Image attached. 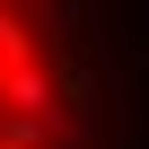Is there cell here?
I'll return each mask as SVG.
<instances>
[{"instance_id": "obj_1", "label": "cell", "mask_w": 149, "mask_h": 149, "mask_svg": "<svg viewBox=\"0 0 149 149\" xmlns=\"http://www.w3.org/2000/svg\"><path fill=\"white\" fill-rule=\"evenodd\" d=\"M0 149H70V105L26 35V18L0 9Z\"/></svg>"}]
</instances>
